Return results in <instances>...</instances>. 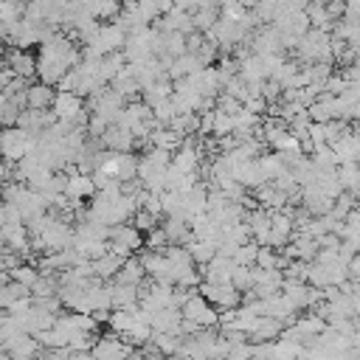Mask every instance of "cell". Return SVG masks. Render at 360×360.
<instances>
[{"mask_svg": "<svg viewBox=\"0 0 360 360\" xmlns=\"http://www.w3.org/2000/svg\"><path fill=\"white\" fill-rule=\"evenodd\" d=\"M51 110L56 115V121H70L76 127H84L87 124V104L79 93H70V90H56L53 93V101H51Z\"/></svg>", "mask_w": 360, "mask_h": 360, "instance_id": "1", "label": "cell"}, {"mask_svg": "<svg viewBox=\"0 0 360 360\" xmlns=\"http://www.w3.org/2000/svg\"><path fill=\"white\" fill-rule=\"evenodd\" d=\"M180 315L183 318H188V321H194L200 329H205V326H219V309L208 301V298H202L197 290L180 304Z\"/></svg>", "mask_w": 360, "mask_h": 360, "instance_id": "2", "label": "cell"}, {"mask_svg": "<svg viewBox=\"0 0 360 360\" xmlns=\"http://www.w3.org/2000/svg\"><path fill=\"white\" fill-rule=\"evenodd\" d=\"M110 250L121 253V256H129V253H138L143 248V233L127 219V222H118V225H110Z\"/></svg>", "mask_w": 360, "mask_h": 360, "instance_id": "3", "label": "cell"}, {"mask_svg": "<svg viewBox=\"0 0 360 360\" xmlns=\"http://www.w3.org/2000/svg\"><path fill=\"white\" fill-rule=\"evenodd\" d=\"M135 354V346L127 343L121 335L110 332V335H98L90 346V357H98V360H121V357H129Z\"/></svg>", "mask_w": 360, "mask_h": 360, "instance_id": "4", "label": "cell"}, {"mask_svg": "<svg viewBox=\"0 0 360 360\" xmlns=\"http://www.w3.org/2000/svg\"><path fill=\"white\" fill-rule=\"evenodd\" d=\"M28 141H31V135L22 127H17V124L3 127L0 129V155L8 160H20L28 152Z\"/></svg>", "mask_w": 360, "mask_h": 360, "instance_id": "5", "label": "cell"}, {"mask_svg": "<svg viewBox=\"0 0 360 360\" xmlns=\"http://www.w3.org/2000/svg\"><path fill=\"white\" fill-rule=\"evenodd\" d=\"M3 62L14 70V76H22V79H37V56L28 51V48H17V45H8L6 53H3Z\"/></svg>", "mask_w": 360, "mask_h": 360, "instance_id": "6", "label": "cell"}, {"mask_svg": "<svg viewBox=\"0 0 360 360\" xmlns=\"http://www.w3.org/2000/svg\"><path fill=\"white\" fill-rule=\"evenodd\" d=\"M138 256H141V264H143V270H146V278L174 284V281H172V264H169V259H166L163 250H149V248H146V250L138 253Z\"/></svg>", "mask_w": 360, "mask_h": 360, "instance_id": "7", "label": "cell"}, {"mask_svg": "<svg viewBox=\"0 0 360 360\" xmlns=\"http://www.w3.org/2000/svg\"><path fill=\"white\" fill-rule=\"evenodd\" d=\"M98 141H101L104 149H112V152H135V138L121 124H110Z\"/></svg>", "mask_w": 360, "mask_h": 360, "instance_id": "8", "label": "cell"}, {"mask_svg": "<svg viewBox=\"0 0 360 360\" xmlns=\"http://www.w3.org/2000/svg\"><path fill=\"white\" fill-rule=\"evenodd\" d=\"M233 259L231 256H222V253H217L211 262H205L202 267H200V276L205 278V281H214V284H225V281H231V273H233Z\"/></svg>", "mask_w": 360, "mask_h": 360, "instance_id": "9", "label": "cell"}, {"mask_svg": "<svg viewBox=\"0 0 360 360\" xmlns=\"http://www.w3.org/2000/svg\"><path fill=\"white\" fill-rule=\"evenodd\" d=\"M110 301H112V309H132L138 307V292H141V284H124V281H110Z\"/></svg>", "mask_w": 360, "mask_h": 360, "instance_id": "10", "label": "cell"}, {"mask_svg": "<svg viewBox=\"0 0 360 360\" xmlns=\"http://www.w3.org/2000/svg\"><path fill=\"white\" fill-rule=\"evenodd\" d=\"M281 329H284V323L264 312V315H256L253 326L248 329V340H276L281 335Z\"/></svg>", "mask_w": 360, "mask_h": 360, "instance_id": "11", "label": "cell"}, {"mask_svg": "<svg viewBox=\"0 0 360 360\" xmlns=\"http://www.w3.org/2000/svg\"><path fill=\"white\" fill-rule=\"evenodd\" d=\"M110 87L115 90V93H121L127 101L129 98H135V96H141V82H138V76L132 73V68H129V62L110 79Z\"/></svg>", "mask_w": 360, "mask_h": 360, "instance_id": "12", "label": "cell"}, {"mask_svg": "<svg viewBox=\"0 0 360 360\" xmlns=\"http://www.w3.org/2000/svg\"><path fill=\"white\" fill-rule=\"evenodd\" d=\"M53 93H56L53 84H45V82L37 79V82H31L25 87V107H31V110H48L51 101H53Z\"/></svg>", "mask_w": 360, "mask_h": 360, "instance_id": "13", "label": "cell"}, {"mask_svg": "<svg viewBox=\"0 0 360 360\" xmlns=\"http://www.w3.org/2000/svg\"><path fill=\"white\" fill-rule=\"evenodd\" d=\"M124 259H127V256H121V253H115V250H107V253H101L98 259H93V273H96L101 281H112L115 273H118V267L124 264Z\"/></svg>", "mask_w": 360, "mask_h": 360, "instance_id": "14", "label": "cell"}, {"mask_svg": "<svg viewBox=\"0 0 360 360\" xmlns=\"http://www.w3.org/2000/svg\"><path fill=\"white\" fill-rule=\"evenodd\" d=\"M112 281H124V284H141V281H146V270L141 264V256L138 253H129L124 259V264L118 267V273H115Z\"/></svg>", "mask_w": 360, "mask_h": 360, "instance_id": "15", "label": "cell"}, {"mask_svg": "<svg viewBox=\"0 0 360 360\" xmlns=\"http://www.w3.org/2000/svg\"><path fill=\"white\" fill-rule=\"evenodd\" d=\"M174 93V82L163 73V76H158L155 82H149L143 90H141V96H143V101L149 104V107H155L158 101H163V98H169Z\"/></svg>", "mask_w": 360, "mask_h": 360, "instance_id": "16", "label": "cell"}, {"mask_svg": "<svg viewBox=\"0 0 360 360\" xmlns=\"http://www.w3.org/2000/svg\"><path fill=\"white\" fill-rule=\"evenodd\" d=\"M281 292L295 304V309H307L309 307V284L301 278H284L281 281Z\"/></svg>", "mask_w": 360, "mask_h": 360, "instance_id": "17", "label": "cell"}, {"mask_svg": "<svg viewBox=\"0 0 360 360\" xmlns=\"http://www.w3.org/2000/svg\"><path fill=\"white\" fill-rule=\"evenodd\" d=\"M335 172H338L340 186L346 191H352L354 197H360V163L357 160H343V163L335 166Z\"/></svg>", "mask_w": 360, "mask_h": 360, "instance_id": "18", "label": "cell"}, {"mask_svg": "<svg viewBox=\"0 0 360 360\" xmlns=\"http://www.w3.org/2000/svg\"><path fill=\"white\" fill-rule=\"evenodd\" d=\"M200 68H202L200 56L191 53V51H186V53H180V56L172 59V65L166 68V76H169V79H180V76H188V73H194V70H200Z\"/></svg>", "mask_w": 360, "mask_h": 360, "instance_id": "19", "label": "cell"}, {"mask_svg": "<svg viewBox=\"0 0 360 360\" xmlns=\"http://www.w3.org/2000/svg\"><path fill=\"white\" fill-rule=\"evenodd\" d=\"M163 231L169 236V245H188L191 242V228L186 217H166Z\"/></svg>", "mask_w": 360, "mask_h": 360, "instance_id": "20", "label": "cell"}, {"mask_svg": "<svg viewBox=\"0 0 360 360\" xmlns=\"http://www.w3.org/2000/svg\"><path fill=\"white\" fill-rule=\"evenodd\" d=\"M183 138H186V135H180L174 127H155L152 135H149L152 146H160V149H166V152H174V149L183 143Z\"/></svg>", "mask_w": 360, "mask_h": 360, "instance_id": "21", "label": "cell"}, {"mask_svg": "<svg viewBox=\"0 0 360 360\" xmlns=\"http://www.w3.org/2000/svg\"><path fill=\"white\" fill-rule=\"evenodd\" d=\"M304 11H307V20H309V25H312V28H321V31H329V34H332L335 20L329 17V11H326V6H323V3L312 0V3H307V6H304Z\"/></svg>", "mask_w": 360, "mask_h": 360, "instance_id": "22", "label": "cell"}, {"mask_svg": "<svg viewBox=\"0 0 360 360\" xmlns=\"http://www.w3.org/2000/svg\"><path fill=\"white\" fill-rule=\"evenodd\" d=\"M186 248H188V253H191L197 267H202L205 262H211L217 256V242H211V239H191Z\"/></svg>", "mask_w": 360, "mask_h": 360, "instance_id": "23", "label": "cell"}, {"mask_svg": "<svg viewBox=\"0 0 360 360\" xmlns=\"http://www.w3.org/2000/svg\"><path fill=\"white\" fill-rule=\"evenodd\" d=\"M292 326H295V329H298L304 338H312V335H318V332H323V329H326V321L309 309L307 315H295Z\"/></svg>", "mask_w": 360, "mask_h": 360, "instance_id": "24", "label": "cell"}, {"mask_svg": "<svg viewBox=\"0 0 360 360\" xmlns=\"http://www.w3.org/2000/svg\"><path fill=\"white\" fill-rule=\"evenodd\" d=\"M138 174V155L135 152H115V177L129 180Z\"/></svg>", "mask_w": 360, "mask_h": 360, "instance_id": "25", "label": "cell"}, {"mask_svg": "<svg viewBox=\"0 0 360 360\" xmlns=\"http://www.w3.org/2000/svg\"><path fill=\"white\" fill-rule=\"evenodd\" d=\"M8 278H11V281H20V284H25V287L31 290V284L39 278V267L31 264V262H20V264L8 267Z\"/></svg>", "mask_w": 360, "mask_h": 360, "instance_id": "26", "label": "cell"}, {"mask_svg": "<svg viewBox=\"0 0 360 360\" xmlns=\"http://www.w3.org/2000/svg\"><path fill=\"white\" fill-rule=\"evenodd\" d=\"M163 53H169L172 59L186 53V34L183 31H163Z\"/></svg>", "mask_w": 360, "mask_h": 360, "instance_id": "27", "label": "cell"}, {"mask_svg": "<svg viewBox=\"0 0 360 360\" xmlns=\"http://www.w3.org/2000/svg\"><path fill=\"white\" fill-rule=\"evenodd\" d=\"M256 253H259V242H253V239H248V242H242V245H236V250L231 253V259H233V264H256Z\"/></svg>", "mask_w": 360, "mask_h": 360, "instance_id": "28", "label": "cell"}, {"mask_svg": "<svg viewBox=\"0 0 360 360\" xmlns=\"http://www.w3.org/2000/svg\"><path fill=\"white\" fill-rule=\"evenodd\" d=\"M231 284H233L239 292L253 290V264H250V267H248V264H236L233 273H231Z\"/></svg>", "mask_w": 360, "mask_h": 360, "instance_id": "29", "label": "cell"}, {"mask_svg": "<svg viewBox=\"0 0 360 360\" xmlns=\"http://www.w3.org/2000/svg\"><path fill=\"white\" fill-rule=\"evenodd\" d=\"M25 11V0H0V22H17Z\"/></svg>", "mask_w": 360, "mask_h": 360, "instance_id": "30", "label": "cell"}, {"mask_svg": "<svg viewBox=\"0 0 360 360\" xmlns=\"http://www.w3.org/2000/svg\"><path fill=\"white\" fill-rule=\"evenodd\" d=\"M166 245H169V236H166L163 225H155V228H149L143 233V248H149V250H166Z\"/></svg>", "mask_w": 360, "mask_h": 360, "instance_id": "31", "label": "cell"}, {"mask_svg": "<svg viewBox=\"0 0 360 360\" xmlns=\"http://www.w3.org/2000/svg\"><path fill=\"white\" fill-rule=\"evenodd\" d=\"M231 132H233V115L219 110V107H214V132L211 135L222 138V135H231Z\"/></svg>", "mask_w": 360, "mask_h": 360, "instance_id": "32", "label": "cell"}, {"mask_svg": "<svg viewBox=\"0 0 360 360\" xmlns=\"http://www.w3.org/2000/svg\"><path fill=\"white\" fill-rule=\"evenodd\" d=\"M141 233H146L149 228H155L158 225V214H152V211H146V208H138L135 214H132V219H129Z\"/></svg>", "mask_w": 360, "mask_h": 360, "instance_id": "33", "label": "cell"}, {"mask_svg": "<svg viewBox=\"0 0 360 360\" xmlns=\"http://www.w3.org/2000/svg\"><path fill=\"white\" fill-rule=\"evenodd\" d=\"M323 6H326V11H329L332 20H340L343 11H346V0H323Z\"/></svg>", "mask_w": 360, "mask_h": 360, "instance_id": "34", "label": "cell"}, {"mask_svg": "<svg viewBox=\"0 0 360 360\" xmlns=\"http://www.w3.org/2000/svg\"><path fill=\"white\" fill-rule=\"evenodd\" d=\"M343 17H346V20H360V0H346Z\"/></svg>", "mask_w": 360, "mask_h": 360, "instance_id": "35", "label": "cell"}, {"mask_svg": "<svg viewBox=\"0 0 360 360\" xmlns=\"http://www.w3.org/2000/svg\"><path fill=\"white\" fill-rule=\"evenodd\" d=\"M155 3H158V11L160 14H166L169 8H174V0H155Z\"/></svg>", "mask_w": 360, "mask_h": 360, "instance_id": "36", "label": "cell"}, {"mask_svg": "<svg viewBox=\"0 0 360 360\" xmlns=\"http://www.w3.org/2000/svg\"><path fill=\"white\" fill-rule=\"evenodd\" d=\"M8 301H11V298H8V292H6V284H3V287H0V309H6V307H8Z\"/></svg>", "mask_w": 360, "mask_h": 360, "instance_id": "37", "label": "cell"}, {"mask_svg": "<svg viewBox=\"0 0 360 360\" xmlns=\"http://www.w3.org/2000/svg\"><path fill=\"white\" fill-rule=\"evenodd\" d=\"M349 45H352V51H354V56L360 59V37H354V39H352Z\"/></svg>", "mask_w": 360, "mask_h": 360, "instance_id": "38", "label": "cell"}, {"mask_svg": "<svg viewBox=\"0 0 360 360\" xmlns=\"http://www.w3.org/2000/svg\"><path fill=\"white\" fill-rule=\"evenodd\" d=\"M6 281H8V270H3V267H0V287H3Z\"/></svg>", "mask_w": 360, "mask_h": 360, "instance_id": "39", "label": "cell"}, {"mask_svg": "<svg viewBox=\"0 0 360 360\" xmlns=\"http://www.w3.org/2000/svg\"><path fill=\"white\" fill-rule=\"evenodd\" d=\"M6 318H8V309H0V326L6 323Z\"/></svg>", "mask_w": 360, "mask_h": 360, "instance_id": "40", "label": "cell"}, {"mask_svg": "<svg viewBox=\"0 0 360 360\" xmlns=\"http://www.w3.org/2000/svg\"><path fill=\"white\" fill-rule=\"evenodd\" d=\"M352 124H354V127L360 129V115H357V118H352Z\"/></svg>", "mask_w": 360, "mask_h": 360, "instance_id": "41", "label": "cell"}, {"mask_svg": "<svg viewBox=\"0 0 360 360\" xmlns=\"http://www.w3.org/2000/svg\"><path fill=\"white\" fill-rule=\"evenodd\" d=\"M0 222H3V200H0Z\"/></svg>", "mask_w": 360, "mask_h": 360, "instance_id": "42", "label": "cell"}, {"mask_svg": "<svg viewBox=\"0 0 360 360\" xmlns=\"http://www.w3.org/2000/svg\"><path fill=\"white\" fill-rule=\"evenodd\" d=\"M0 158H3V155H0Z\"/></svg>", "mask_w": 360, "mask_h": 360, "instance_id": "43", "label": "cell"}]
</instances>
